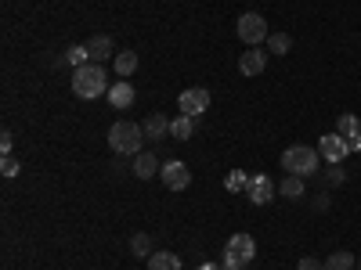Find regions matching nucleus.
<instances>
[{"mask_svg":"<svg viewBox=\"0 0 361 270\" xmlns=\"http://www.w3.org/2000/svg\"><path fill=\"white\" fill-rule=\"evenodd\" d=\"M73 94L83 98V101H94V98L109 94V76H105V69L94 65V62L80 65V69L73 72Z\"/></svg>","mask_w":361,"mask_h":270,"instance_id":"nucleus-1","label":"nucleus"},{"mask_svg":"<svg viewBox=\"0 0 361 270\" xmlns=\"http://www.w3.org/2000/svg\"><path fill=\"white\" fill-rule=\"evenodd\" d=\"M318 162H322V152L311 144H289L282 152V169L293 176H304V180L318 173Z\"/></svg>","mask_w":361,"mask_h":270,"instance_id":"nucleus-2","label":"nucleus"},{"mask_svg":"<svg viewBox=\"0 0 361 270\" xmlns=\"http://www.w3.org/2000/svg\"><path fill=\"white\" fill-rule=\"evenodd\" d=\"M141 141H145V130L130 119H119V123L109 127V148L116 155H141Z\"/></svg>","mask_w":361,"mask_h":270,"instance_id":"nucleus-3","label":"nucleus"},{"mask_svg":"<svg viewBox=\"0 0 361 270\" xmlns=\"http://www.w3.org/2000/svg\"><path fill=\"white\" fill-rule=\"evenodd\" d=\"M253 256H257L253 234L238 231V234H231V242H228V249H224V270H243L246 263H253Z\"/></svg>","mask_w":361,"mask_h":270,"instance_id":"nucleus-4","label":"nucleus"},{"mask_svg":"<svg viewBox=\"0 0 361 270\" xmlns=\"http://www.w3.org/2000/svg\"><path fill=\"white\" fill-rule=\"evenodd\" d=\"M235 33H238V40H243L246 47H260V44H267V37H271L264 15H257V11H246L243 18H238Z\"/></svg>","mask_w":361,"mask_h":270,"instance_id":"nucleus-5","label":"nucleus"},{"mask_svg":"<svg viewBox=\"0 0 361 270\" xmlns=\"http://www.w3.org/2000/svg\"><path fill=\"white\" fill-rule=\"evenodd\" d=\"M318 152H322L325 162H343V159L350 155V144H347V137H340V134L333 130V134H322V137H318Z\"/></svg>","mask_w":361,"mask_h":270,"instance_id":"nucleus-6","label":"nucleus"},{"mask_svg":"<svg viewBox=\"0 0 361 270\" xmlns=\"http://www.w3.org/2000/svg\"><path fill=\"white\" fill-rule=\"evenodd\" d=\"M275 195H279V184H275V180H271L267 173L250 176V184H246V198H250L253 205H267Z\"/></svg>","mask_w":361,"mask_h":270,"instance_id":"nucleus-7","label":"nucleus"},{"mask_svg":"<svg viewBox=\"0 0 361 270\" xmlns=\"http://www.w3.org/2000/svg\"><path fill=\"white\" fill-rule=\"evenodd\" d=\"M177 108L185 112V115H192V119H199L206 108H209V90H202V86H192V90H180V98H177Z\"/></svg>","mask_w":361,"mask_h":270,"instance_id":"nucleus-8","label":"nucleus"},{"mask_svg":"<svg viewBox=\"0 0 361 270\" xmlns=\"http://www.w3.org/2000/svg\"><path fill=\"white\" fill-rule=\"evenodd\" d=\"M159 176H163V184H166L170 191H185V188L192 184V173H188V166H185V162H177V159L163 162Z\"/></svg>","mask_w":361,"mask_h":270,"instance_id":"nucleus-9","label":"nucleus"},{"mask_svg":"<svg viewBox=\"0 0 361 270\" xmlns=\"http://www.w3.org/2000/svg\"><path fill=\"white\" fill-rule=\"evenodd\" d=\"M134 101H137V94H134L130 79H116V83L109 86V105H112V108L123 112V108H130Z\"/></svg>","mask_w":361,"mask_h":270,"instance_id":"nucleus-10","label":"nucleus"},{"mask_svg":"<svg viewBox=\"0 0 361 270\" xmlns=\"http://www.w3.org/2000/svg\"><path fill=\"white\" fill-rule=\"evenodd\" d=\"M264 65H267V54L260 47H246L243 58H238V72H243V76H260Z\"/></svg>","mask_w":361,"mask_h":270,"instance_id":"nucleus-11","label":"nucleus"},{"mask_svg":"<svg viewBox=\"0 0 361 270\" xmlns=\"http://www.w3.org/2000/svg\"><path fill=\"white\" fill-rule=\"evenodd\" d=\"M163 169V162L152 155V152H141V155H134V176L137 180H148V176H156Z\"/></svg>","mask_w":361,"mask_h":270,"instance_id":"nucleus-12","label":"nucleus"},{"mask_svg":"<svg viewBox=\"0 0 361 270\" xmlns=\"http://www.w3.org/2000/svg\"><path fill=\"white\" fill-rule=\"evenodd\" d=\"M141 130H145V141H163V137L170 134V119L156 112V115H148V119H145V127H141Z\"/></svg>","mask_w":361,"mask_h":270,"instance_id":"nucleus-13","label":"nucleus"},{"mask_svg":"<svg viewBox=\"0 0 361 270\" xmlns=\"http://www.w3.org/2000/svg\"><path fill=\"white\" fill-rule=\"evenodd\" d=\"M87 51H90V62L102 65V62H105V58H109L116 47H112V40H109L105 33H98V37H90V40H87Z\"/></svg>","mask_w":361,"mask_h":270,"instance_id":"nucleus-14","label":"nucleus"},{"mask_svg":"<svg viewBox=\"0 0 361 270\" xmlns=\"http://www.w3.org/2000/svg\"><path fill=\"white\" fill-rule=\"evenodd\" d=\"M192 134H195V119H192V115L180 112L177 119H170V137H173V141H188Z\"/></svg>","mask_w":361,"mask_h":270,"instance_id":"nucleus-15","label":"nucleus"},{"mask_svg":"<svg viewBox=\"0 0 361 270\" xmlns=\"http://www.w3.org/2000/svg\"><path fill=\"white\" fill-rule=\"evenodd\" d=\"M148 270H180V256H177V252L159 249V252L148 256Z\"/></svg>","mask_w":361,"mask_h":270,"instance_id":"nucleus-16","label":"nucleus"},{"mask_svg":"<svg viewBox=\"0 0 361 270\" xmlns=\"http://www.w3.org/2000/svg\"><path fill=\"white\" fill-rule=\"evenodd\" d=\"M112 65H116V72L123 76V79L134 76V72H137V51H119V54L112 58Z\"/></svg>","mask_w":361,"mask_h":270,"instance_id":"nucleus-17","label":"nucleus"},{"mask_svg":"<svg viewBox=\"0 0 361 270\" xmlns=\"http://www.w3.org/2000/svg\"><path fill=\"white\" fill-rule=\"evenodd\" d=\"M62 62H66V65H73V69L90 65V51H87V44H73V47L62 54Z\"/></svg>","mask_w":361,"mask_h":270,"instance_id":"nucleus-18","label":"nucleus"},{"mask_svg":"<svg viewBox=\"0 0 361 270\" xmlns=\"http://www.w3.org/2000/svg\"><path fill=\"white\" fill-rule=\"evenodd\" d=\"M307 191H304V176H286L282 180V198H289V202H296V198H304Z\"/></svg>","mask_w":361,"mask_h":270,"instance_id":"nucleus-19","label":"nucleus"},{"mask_svg":"<svg viewBox=\"0 0 361 270\" xmlns=\"http://www.w3.org/2000/svg\"><path fill=\"white\" fill-rule=\"evenodd\" d=\"M357 266V259H354V252H333V256H329L325 259V270H354Z\"/></svg>","mask_w":361,"mask_h":270,"instance_id":"nucleus-20","label":"nucleus"},{"mask_svg":"<svg viewBox=\"0 0 361 270\" xmlns=\"http://www.w3.org/2000/svg\"><path fill=\"white\" fill-rule=\"evenodd\" d=\"M336 134H340V137H354V134H361V119L350 115V112H343V115L336 119Z\"/></svg>","mask_w":361,"mask_h":270,"instance_id":"nucleus-21","label":"nucleus"},{"mask_svg":"<svg viewBox=\"0 0 361 270\" xmlns=\"http://www.w3.org/2000/svg\"><path fill=\"white\" fill-rule=\"evenodd\" d=\"M267 51L279 54V58L289 54V51H293V37H289V33H271V37H267Z\"/></svg>","mask_w":361,"mask_h":270,"instance_id":"nucleus-22","label":"nucleus"},{"mask_svg":"<svg viewBox=\"0 0 361 270\" xmlns=\"http://www.w3.org/2000/svg\"><path fill=\"white\" fill-rule=\"evenodd\" d=\"M130 252L134 256H152V238H148V234H134L130 238Z\"/></svg>","mask_w":361,"mask_h":270,"instance_id":"nucleus-23","label":"nucleus"},{"mask_svg":"<svg viewBox=\"0 0 361 270\" xmlns=\"http://www.w3.org/2000/svg\"><path fill=\"white\" fill-rule=\"evenodd\" d=\"M246 184H250V176L243 169H231L228 173V191H246Z\"/></svg>","mask_w":361,"mask_h":270,"instance_id":"nucleus-24","label":"nucleus"},{"mask_svg":"<svg viewBox=\"0 0 361 270\" xmlns=\"http://www.w3.org/2000/svg\"><path fill=\"white\" fill-rule=\"evenodd\" d=\"M325 180H329V184H343V180H347V173H343V162H329V169H325Z\"/></svg>","mask_w":361,"mask_h":270,"instance_id":"nucleus-25","label":"nucleus"},{"mask_svg":"<svg viewBox=\"0 0 361 270\" xmlns=\"http://www.w3.org/2000/svg\"><path fill=\"white\" fill-rule=\"evenodd\" d=\"M0 173H4V176H18V159H15V155H4V162H0Z\"/></svg>","mask_w":361,"mask_h":270,"instance_id":"nucleus-26","label":"nucleus"},{"mask_svg":"<svg viewBox=\"0 0 361 270\" xmlns=\"http://www.w3.org/2000/svg\"><path fill=\"white\" fill-rule=\"evenodd\" d=\"M11 148H15V137L4 130V134H0V152H4V155H11Z\"/></svg>","mask_w":361,"mask_h":270,"instance_id":"nucleus-27","label":"nucleus"},{"mask_svg":"<svg viewBox=\"0 0 361 270\" xmlns=\"http://www.w3.org/2000/svg\"><path fill=\"white\" fill-rule=\"evenodd\" d=\"M300 270H325V263H318L314 256H304L300 259Z\"/></svg>","mask_w":361,"mask_h":270,"instance_id":"nucleus-28","label":"nucleus"},{"mask_svg":"<svg viewBox=\"0 0 361 270\" xmlns=\"http://www.w3.org/2000/svg\"><path fill=\"white\" fill-rule=\"evenodd\" d=\"M347 144H350V152H361V134H354V137H347Z\"/></svg>","mask_w":361,"mask_h":270,"instance_id":"nucleus-29","label":"nucleus"},{"mask_svg":"<svg viewBox=\"0 0 361 270\" xmlns=\"http://www.w3.org/2000/svg\"><path fill=\"white\" fill-rule=\"evenodd\" d=\"M195 270H224V263H202V266H195Z\"/></svg>","mask_w":361,"mask_h":270,"instance_id":"nucleus-30","label":"nucleus"},{"mask_svg":"<svg viewBox=\"0 0 361 270\" xmlns=\"http://www.w3.org/2000/svg\"><path fill=\"white\" fill-rule=\"evenodd\" d=\"M357 270H361V259H357Z\"/></svg>","mask_w":361,"mask_h":270,"instance_id":"nucleus-31","label":"nucleus"},{"mask_svg":"<svg viewBox=\"0 0 361 270\" xmlns=\"http://www.w3.org/2000/svg\"><path fill=\"white\" fill-rule=\"evenodd\" d=\"M243 270H246V266H243Z\"/></svg>","mask_w":361,"mask_h":270,"instance_id":"nucleus-32","label":"nucleus"}]
</instances>
